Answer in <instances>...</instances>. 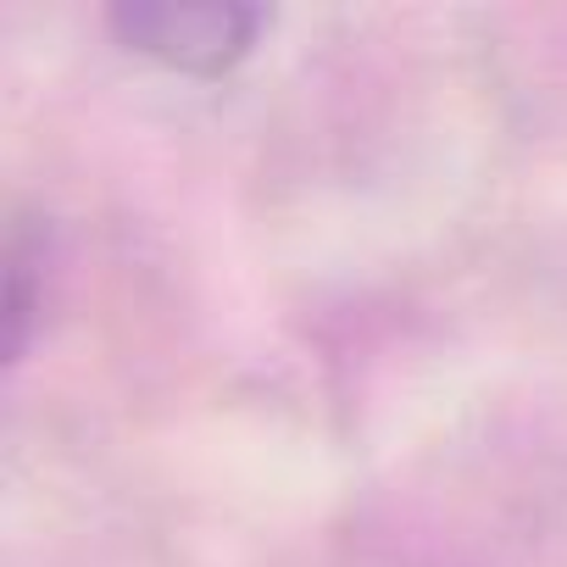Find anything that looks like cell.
<instances>
[{
	"label": "cell",
	"mask_w": 567,
	"mask_h": 567,
	"mask_svg": "<svg viewBox=\"0 0 567 567\" xmlns=\"http://www.w3.org/2000/svg\"><path fill=\"white\" fill-rule=\"evenodd\" d=\"M261 12L256 7H234V0H123L106 12V29L189 79H217L228 73L261 34Z\"/></svg>",
	"instance_id": "6da1fadb"
},
{
	"label": "cell",
	"mask_w": 567,
	"mask_h": 567,
	"mask_svg": "<svg viewBox=\"0 0 567 567\" xmlns=\"http://www.w3.org/2000/svg\"><path fill=\"white\" fill-rule=\"evenodd\" d=\"M40 278H45V239L18 223L7 239V362H23L29 329L40 312Z\"/></svg>",
	"instance_id": "7a4b0ae2"
}]
</instances>
